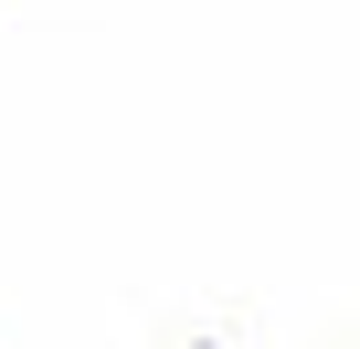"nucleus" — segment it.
<instances>
[]
</instances>
